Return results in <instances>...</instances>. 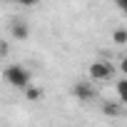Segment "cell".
<instances>
[{"instance_id":"obj_1","label":"cell","mask_w":127,"mask_h":127,"mask_svg":"<svg viewBox=\"0 0 127 127\" xmlns=\"http://www.w3.org/2000/svg\"><path fill=\"white\" fill-rule=\"evenodd\" d=\"M3 80H5L10 87H15V90H25V87L32 82V75H30V70L23 67V65H8V67L3 70Z\"/></svg>"},{"instance_id":"obj_2","label":"cell","mask_w":127,"mask_h":127,"mask_svg":"<svg viewBox=\"0 0 127 127\" xmlns=\"http://www.w3.org/2000/svg\"><path fill=\"white\" fill-rule=\"evenodd\" d=\"M115 65L112 62H107V60H95L92 65H90V80L92 82H105V80H110L112 75H115Z\"/></svg>"},{"instance_id":"obj_3","label":"cell","mask_w":127,"mask_h":127,"mask_svg":"<svg viewBox=\"0 0 127 127\" xmlns=\"http://www.w3.org/2000/svg\"><path fill=\"white\" fill-rule=\"evenodd\" d=\"M72 95H75L80 102H90V100H95V95H97L95 82H92V80H77V82L72 85Z\"/></svg>"},{"instance_id":"obj_4","label":"cell","mask_w":127,"mask_h":127,"mask_svg":"<svg viewBox=\"0 0 127 127\" xmlns=\"http://www.w3.org/2000/svg\"><path fill=\"white\" fill-rule=\"evenodd\" d=\"M10 32H13L15 40H28V35H30V30H28V25H25L23 20H15V23L10 25Z\"/></svg>"},{"instance_id":"obj_5","label":"cell","mask_w":127,"mask_h":127,"mask_svg":"<svg viewBox=\"0 0 127 127\" xmlns=\"http://www.w3.org/2000/svg\"><path fill=\"white\" fill-rule=\"evenodd\" d=\"M115 90H117V97H120V102H122V105H127V77L117 80Z\"/></svg>"},{"instance_id":"obj_6","label":"cell","mask_w":127,"mask_h":127,"mask_svg":"<svg viewBox=\"0 0 127 127\" xmlns=\"http://www.w3.org/2000/svg\"><path fill=\"white\" fill-rule=\"evenodd\" d=\"M25 97H28L30 102H37V100L42 97V92H40L37 87H32V85H28V87H25Z\"/></svg>"},{"instance_id":"obj_7","label":"cell","mask_w":127,"mask_h":127,"mask_svg":"<svg viewBox=\"0 0 127 127\" xmlns=\"http://www.w3.org/2000/svg\"><path fill=\"white\" fill-rule=\"evenodd\" d=\"M102 112H105L107 117H117V115H120V105H115V102H105V105H102Z\"/></svg>"},{"instance_id":"obj_8","label":"cell","mask_w":127,"mask_h":127,"mask_svg":"<svg viewBox=\"0 0 127 127\" xmlns=\"http://www.w3.org/2000/svg\"><path fill=\"white\" fill-rule=\"evenodd\" d=\"M112 40H115L117 45H125V42H127V30H122V28H117V30L112 32Z\"/></svg>"},{"instance_id":"obj_9","label":"cell","mask_w":127,"mask_h":127,"mask_svg":"<svg viewBox=\"0 0 127 127\" xmlns=\"http://www.w3.org/2000/svg\"><path fill=\"white\" fill-rule=\"evenodd\" d=\"M13 3H18V5H23V8H35L37 0H13Z\"/></svg>"},{"instance_id":"obj_10","label":"cell","mask_w":127,"mask_h":127,"mask_svg":"<svg viewBox=\"0 0 127 127\" xmlns=\"http://www.w3.org/2000/svg\"><path fill=\"white\" fill-rule=\"evenodd\" d=\"M115 5L120 8V13H122V15H127V0H115Z\"/></svg>"},{"instance_id":"obj_11","label":"cell","mask_w":127,"mask_h":127,"mask_svg":"<svg viewBox=\"0 0 127 127\" xmlns=\"http://www.w3.org/2000/svg\"><path fill=\"white\" fill-rule=\"evenodd\" d=\"M117 70H122V72L127 75V57H122V60H120V67H117Z\"/></svg>"},{"instance_id":"obj_12","label":"cell","mask_w":127,"mask_h":127,"mask_svg":"<svg viewBox=\"0 0 127 127\" xmlns=\"http://www.w3.org/2000/svg\"><path fill=\"white\" fill-rule=\"evenodd\" d=\"M3 55H5V45H3V42H0V57H3Z\"/></svg>"},{"instance_id":"obj_13","label":"cell","mask_w":127,"mask_h":127,"mask_svg":"<svg viewBox=\"0 0 127 127\" xmlns=\"http://www.w3.org/2000/svg\"><path fill=\"white\" fill-rule=\"evenodd\" d=\"M3 3H13V0H3Z\"/></svg>"}]
</instances>
